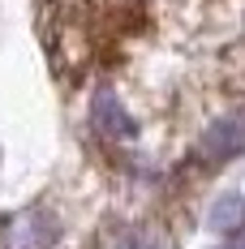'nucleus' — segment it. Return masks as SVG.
Masks as SVG:
<instances>
[{
  "label": "nucleus",
  "mask_w": 245,
  "mask_h": 249,
  "mask_svg": "<svg viewBox=\"0 0 245 249\" xmlns=\"http://www.w3.org/2000/svg\"><path fill=\"white\" fill-rule=\"evenodd\" d=\"M194 150H198V159L211 163V168L237 159V155L245 150V112H232V116H220L215 124H207Z\"/></svg>",
  "instance_id": "1"
},
{
  "label": "nucleus",
  "mask_w": 245,
  "mask_h": 249,
  "mask_svg": "<svg viewBox=\"0 0 245 249\" xmlns=\"http://www.w3.org/2000/svg\"><path fill=\"white\" fill-rule=\"evenodd\" d=\"M52 241H56V215L43 211V206L26 211L9 228V249H52Z\"/></svg>",
  "instance_id": "2"
},
{
  "label": "nucleus",
  "mask_w": 245,
  "mask_h": 249,
  "mask_svg": "<svg viewBox=\"0 0 245 249\" xmlns=\"http://www.w3.org/2000/svg\"><path fill=\"white\" fill-rule=\"evenodd\" d=\"M91 124H95L103 138H133V116L125 112V103L108 86L91 95Z\"/></svg>",
  "instance_id": "3"
},
{
  "label": "nucleus",
  "mask_w": 245,
  "mask_h": 249,
  "mask_svg": "<svg viewBox=\"0 0 245 249\" xmlns=\"http://www.w3.org/2000/svg\"><path fill=\"white\" fill-rule=\"evenodd\" d=\"M207 228L220 232V236L245 232V194H224V198H215L211 211H207Z\"/></svg>",
  "instance_id": "4"
},
{
  "label": "nucleus",
  "mask_w": 245,
  "mask_h": 249,
  "mask_svg": "<svg viewBox=\"0 0 245 249\" xmlns=\"http://www.w3.org/2000/svg\"><path fill=\"white\" fill-rule=\"evenodd\" d=\"M116 249H155V245H151L142 232H121L116 236Z\"/></svg>",
  "instance_id": "5"
},
{
  "label": "nucleus",
  "mask_w": 245,
  "mask_h": 249,
  "mask_svg": "<svg viewBox=\"0 0 245 249\" xmlns=\"http://www.w3.org/2000/svg\"><path fill=\"white\" fill-rule=\"evenodd\" d=\"M224 249H245V241H237V245H224Z\"/></svg>",
  "instance_id": "6"
}]
</instances>
